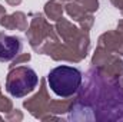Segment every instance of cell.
I'll list each match as a JSON object with an SVG mask.
<instances>
[{
  "label": "cell",
  "instance_id": "1",
  "mask_svg": "<svg viewBox=\"0 0 123 122\" xmlns=\"http://www.w3.org/2000/svg\"><path fill=\"white\" fill-rule=\"evenodd\" d=\"M79 91L70 108V121H123V86L119 79L92 69Z\"/></svg>",
  "mask_w": 123,
  "mask_h": 122
},
{
  "label": "cell",
  "instance_id": "2",
  "mask_svg": "<svg viewBox=\"0 0 123 122\" xmlns=\"http://www.w3.org/2000/svg\"><path fill=\"white\" fill-rule=\"evenodd\" d=\"M82 72L77 68L62 65L53 68L47 75L49 88L60 98H70L76 95L82 86Z\"/></svg>",
  "mask_w": 123,
  "mask_h": 122
},
{
  "label": "cell",
  "instance_id": "3",
  "mask_svg": "<svg viewBox=\"0 0 123 122\" xmlns=\"http://www.w3.org/2000/svg\"><path fill=\"white\" fill-rule=\"evenodd\" d=\"M26 37L31 49L40 55H44V50L49 45L59 40L56 29L47 22V17H44L40 13L31 14L30 25L26 30Z\"/></svg>",
  "mask_w": 123,
  "mask_h": 122
},
{
  "label": "cell",
  "instance_id": "4",
  "mask_svg": "<svg viewBox=\"0 0 123 122\" xmlns=\"http://www.w3.org/2000/svg\"><path fill=\"white\" fill-rule=\"evenodd\" d=\"M39 83L37 73L25 65H19L16 68L9 69L6 78V91L13 98H23L36 89Z\"/></svg>",
  "mask_w": 123,
  "mask_h": 122
},
{
  "label": "cell",
  "instance_id": "5",
  "mask_svg": "<svg viewBox=\"0 0 123 122\" xmlns=\"http://www.w3.org/2000/svg\"><path fill=\"white\" fill-rule=\"evenodd\" d=\"M55 29L57 32L59 37L64 43H67L69 46H72L80 56L82 59H85L90 50V37H89V32L82 30L80 27H77L76 25H73L72 22H69L67 19H59L55 25Z\"/></svg>",
  "mask_w": 123,
  "mask_h": 122
},
{
  "label": "cell",
  "instance_id": "6",
  "mask_svg": "<svg viewBox=\"0 0 123 122\" xmlns=\"http://www.w3.org/2000/svg\"><path fill=\"white\" fill-rule=\"evenodd\" d=\"M49 102H50V96L47 92V81L42 79L39 92L34 93L31 98L26 99L23 102V106L29 111L31 116L42 119L46 114H49Z\"/></svg>",
  "mask_w": 123,
  "mask_h": 122
},
{
  "label": "cell",
  "instance_id": "7",
  "mask_svg": "<svg viewBox=\"0 0 123 122\" xmlns=\"http://www.w3.org/2000/svg\"><path fill=\"white\" fill-rule=\"evenodd\" d=\"M44 55L50 56L53 61H64V62H72V63H77V62L83 61L82 56L67 43H62L60 40L53 42L52 45L47 46V49L44 50Z\"/></svg>",
  "mask_w": 123,
  "mask_h": 122
},
{
  "label": "cell",
  "instance_id": "8",
  "mask_svg": "<svg viewBox=\"0 0 123 122\" xmlns=\"http://www.w3.org/2000/svg\"><path fill=\"white\" fill-rule=\"evenodd\" d=\"M22 50V40L17 36L0 32V62H12Z\"/></svg>",
  "mask_w": 123,
  "mask_h": 122
},
{
  "label": "cell",
  "instance_id": "9",
  "mask_svg": "<svg viewBox=\"0 0 123 122\" xmlns=\"http://www.w3.org/2000/svg\"><path fill=\"white\" fill-rule=\"evenodd\" d=\"M97 47L106 49L112 53L123 56V36L117 30H107L100 34L97 40Z\"/></svg>",
  "mask_w": 123,
  "mask_h": 122
},
{
  "label": "cell",
  "instance_id": "10",
  "mask_svg": "<svg viewBox=\"0 0 123 122\" xmlns=\"http://www.w3.org/2000/svg\"><path fill=\"white\" fill-rule=\"evenodd\" d=\"M0 26H3L7 30H22L26 32L29 27L27 16L23 12H14L12 14H4L0 19Z\"/></svg>",
  "mask_w": 123,
  "mask_h": 122
},
{
  "label": "cell",
  "instance_id": "11",
  "mask_svg": "<svg viewBox=\"0 0 123 122\" xmlns=\"http://www.w3.org/2000/svg\"><path fill=\"white\" fill-rule=\"evenodd\" d=\"M103 75H106L107 78H112V79H120V76H123V61L119 58V55L113 53L109 61L106 62L100 69Z\"/></svg>",
  "mask_w": 123,
  "mask_h": 122
},
{
  "label": "cell",
  "instance_id": "12",
  "mask_svg": "<svg viewBox=\"0 0 123 122\" xmlns=\"http://www.w3.org/2000/svg\"><path fill=\"white\" fill-rule=\"evenodd\" d=\"M64 13V0H49L44 4V16L49 20L57 22Z\"/></svg>",
  "mask_w": 123,
  "mask_h": 122
},
{
  "label": "cell",
  "instance_id": "13",
  "mask_svg": "<svg viewBox=\"0 0 123 122\" xmlns=\"http://www.w3.org/2000/svg\"><path fill=\"white\" fill-rule=\"evenodd\" d=\"M73 102H74V99H50L49 112H52L55 115H62V114L70 112Z\"/></svg>",
  "mask_w": 123,
  "mask_h": 122
},
{
  "label": "cell",
  "instance_id": "14",
  "mask_svg": "<svg viewBox=\"0 0 123 122\" xmlns=\"http://www.w3.org/2000/svg\"><path fill=\"white\" fill-rule=\"evenodd\" d=\"M64 12L69 14L70 19H73L74 22H79V19H82L87 12L76 1V0H70L64 4Z\"/></svg>",
  "mask_w": 123,
  "mask_h": 122
},
{
  "label": "cell",
  "instance_id": "15",
  "mask_svg": "<svg viewBox=\"0 0 123 122\" xmlns=\"http://www.w3.org/2000/svg\"><path fill=\"white\" fill-rule=\"evenodd\" d=\"M79 27L85 32H89L93 27V23H94V17H93V13H86L82 19H79Z\"/></svg>",
  "mask_w": 123,
  "mask_h": 122
},
{
  "label": "cell",
  "instance_id": "16",
  "mask_svg": "<svg viewBox=\"0 0 123 122\" xmlns=\"http://www.w3.org/2000/svg\"><path fill=\"white\" fill-rule=\"evenodd\" d=\"M87 13H94L99 9V0H76Z\"/></svg>",
  "mask_w": 123,
  "mask_h": 122
},
{
  "label": "cell",
  "instance_id": "17",
  "mask_svg": "<svg viewBox=\"0 0 123 122\" xmlns=\"http://www.w3.org/2000/svg\"><path fill=\"white\" fill-rule=\"evenodd\" d=\"M31 59L30 53H19L13 61L10 62V65H9V69H12V68H16V66H19V65H23V63H27V62Z\"/></svg>",
  "mask_w": 123,
  "mask_h": 122
},
{
  "label": "cell",
  "instance_id": "18",
  "mask_svg": "<svg viewBox=\"0 0 123 122\" xmlns=\"http://www.w3.org/2000/svg\"><path fill=\"white\" fill-rule=\"evenodd\" d=\"M12 109H13V102H12V99H9V98L4 96L3 93H0V112L7 114V112H10Z\"/></svg>",
  "mask_w": 123,
  "mask_h": 122
},
{
  "label": "cell",
  "instance_id": "19",
  "mask_svg": "<svg viewBox=\"0 0 123 122\" xmlns=\"http://www.w3.org/2000/svg\"><path fill=\"white\" fill-rule=\"evenodd\" d=\"M4 118L10 122H19V121L23 119V114H22V111H19V109H12L10 112L6 114Z\"/></svg>",
  "mask_w": 123,
  "mask_h": 122
},
{
  "label": "cell",
  "instance_id": "20",
  "mask_svg": "<svg viewBox=\"0 0 123 122\" xmlns=\"http://www.w3.org/2000/svg\"><path fill=\"white\" fill-rule=\"evenodd\" d=\"M110 1H112V4L116 9L120 10V13H122V16H123V0H110Z\"/></svg>",
  "mask_w": 123,
  "mask_h": 122
},
{
  "label": "cell",
  "instance_id": "21",
  "mask_svg": "<svg viewBox=\"0 0 123 122\" xmlns=\"http://www.w3.org/2000/svg\"><path fill=\"white\" fill-rule=\"evenodd\" d=\"M6 3L10 4V6H19L22 3V0H6Z\"/></svg>",
  "mask_w": 123,
  "mask_h": 122
},
{
  "label": "cell",
  "instance_id": "22",
  "mask_svg": "<svg viewBox=\"0 0 123 122\" xmlns=\"http://www.w3.org/2000/svg\"><path fill=\"white\" fill-rule=\"evenodd\" d=\"M116 30L123 36V19H122V20H119V23H117V29H116Z\"/></svg>",
  "mask_w": 123,
  "mask_h": 122
},
{
  "label": "cell",
  "instance_id": "23",
  "mask_svg": "<svg viewBox=\"0 0 123 122\" xmlns=\"http://www.w3.org/2000/svg\"><path fill=\"white\" fill-rule=\"evenodd\" d=\"M4 14H6V7H3V6L0 4V19H1Z\"/></svg>",
  "mask_w": 123,
  "mask_h": 122
},
{
  "label": "cell",
  "instance_id": "24",
  "mask_svg": "<svg viewBox=\"0 0 123 122\" xmlns=\"http://www.w3.org/2000/svg\"><path fill=\"white\" fill-rule=\"evenodd\" d=\"M1 119H3V118H1V116H0V121H1Z\"/></svg>",
  "mask_w": 123,
  "mask_h": 122
},
{
  "label": "cell",
  "instance_id": "25",
  "mask_svg": "<svg viewBox=\"0 0 123 122\" xmlns=\"http://www.w3.org/2000/svg\"><path fill=\"white\" fill-rule=\"evenodd\" d=\"M66 1H70V0H66Z\"/></svg>",
  "mask_w": 123,
  "mask_h": 122
},
{
  "label": "cell",
  "instance_id": "26",
  "mask_svg": "<svg viewBox=\"0 0 123 122\" xmlns=\"http://www.w3.org/2000/svg\"><path fill=\"white\" fill-rule=\"evenodd\" d=\"M0 89H1V88H0Z\"/></svg>",
  "mask_w": 123,
  "mask_h": 122
}]
</instances>
